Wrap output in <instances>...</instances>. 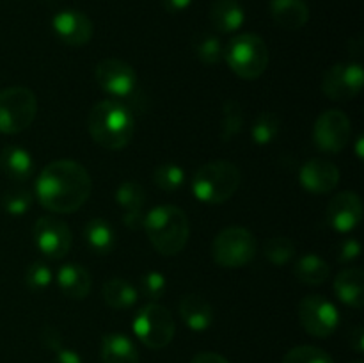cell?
Segmentation results:
<instances>
[{
    "mask_svg": "<svg viewBox=\"0 0 364 363\" xmlns=\"http://www.w3.org/2000/svg\"><path fill=\"white\" fill-rule=\"evenodd\" d=\"M92 180L87 169L75 160H55L45 166L36 182V194L46 210L73 214L89 199Z\"/></svg>",
    "mask_w": 364,
    "mask_h": 363,
    "instance_id": "cell-1",
    "label": "cell"
},
{
    "mask_svg": "<svg viewBox=\"0 0 364 363\" xmlns=\"http://www.w3.org/2000/svg\"><path fill=\"white\" fill-rule=\"evenodd\" d=\"M87 123L92 141L112 152L127 148L135 134L134 114L116 100L96 103L89 112Z\"/></svg>",
    "mask_w": 364,
    "mask_h": 363,
    "instance_id": "cell-2",
    "label": "cell"
},
{
    "mask_svg": "<svg viewBox=\"0 0 364 363\" xmlns=\"http://www.w3.org/2000/svg\"><path fill=\"white\" fill-rule=\"evenodd\" d=\"M146 235L153 248L164 256L183 251L191 235V226L183 210L176 205H159L144 216Z\"/></svg>",
    "mask_w": 364,
    "mask_h": 363,
    "instance_id": "cell-3",
    "label": "cell"
},
{
    "mask_svg": "<svg viewBox=\"0 0 364 363\" xmlns=\"http://www.w3.org/2000/svg\"><path fill=\"white\" fill-rule=\"evenodd\" d=\"M242 182L237 164L230 160H213L203 164L192 178V192L196 198L208 205H219L233 198Z\"/></svg>",
    "mask_w": 364,
    "mask_h": 363,
    "instance_id": "cell-4",
    "label": "cell"
},
{
    "mask_svg": "<svg viewBox=\"0 0 364 363\" xmlns=\"http://www.w3.org/2000/svg\"><path fill=\"white\" fill-rule=\"evenodd\" d=\"M224 60L237 77L255 80L269 66V46L258 34H238L224 46Z\"/></svg>",
    "mask_w": 364,
    "mask_h": 363,
    "instance_id": "cell-5",
    "label": "cell"
},
{
    "mask_svg": "<svg viewBox=\"0 0 364 363\" xmlns=\"http://www.w3.org/2000/svg\"><path fill=\"white\" fill-rule=\"evenodd\" d=\"M38 116V98L28 88L14 85L0 91V132L20 134Z\"/></svg>",
    "mask_w": 364,
    "mask_h": 363,
    "instance_id": "cell-6",
    "label": "cell"
},
{
    "mask_svg": "<svg viewBox=\"0 0 364 363\" xmlns=\"http://www.w3.org/2000/svg\"><path fill=\"white\" fill-rule=\"evenodd\" d=\"M256 238L247 228L230 226L217 233L212 242V256L217 265L226 269H238L256 256Z\"/></svg>",
    "mask_w": 364,
    "mask_h": 363,
    "instance_id": "cell-7",
    "label": "cell"
},
{
    "mask_svg": "<svg viewBox=\"0 0 364 363\" xmlns=\"http://www.w3.org/2000/svg\"><path fill=\"white\" fill-rule=\"evenodd\" d=\"M176 324L166 306L159 302H149L142 306L134 319V333L146 347L159 349L167 347L173 342Z\"/></svg>",
    "mask_w": 364,
    "mask_h": 363,
    "instance_id": "cell-8",
    "label": "cell"
},
{
    "mask_svg": "<svg viewBox=\"0 0 364 363\" xmlns=\"http://www.w3.org/2000/svg\"><path fill=\"white\" fill-rule=\"evenodd\" d=\"M299 320L306 333L327 338L340 326V312L329 299L318 294L306 295L299 305Z\"/></svg>",
    "mask_w": 364,
    "mask_h": 363,
    "instance_id": "cell-9",
    "label": "cell"
},
{
    "mask_svg": "<svg viewBox=\"0 0 364 363\" xmlns=\"http://www.w3.org/2000/svg\"><path fill=\"white\" fill-rule=\"evenodd\" d=\"M352 135L350 120L343 110L329 109L320 114L313 127V141L322 152L336 155L348 144Z\"/></svg>",
    "mask_w": 364,
    "mask_h": 363,
    "instance_id": "cell-10",
    "label": "cell"
},
{
    "mask_svg": "<svg viewBox=\"0 0 364 363\" xmlns=\"http://www.w3.org/2000/svg\"><path fill=\"white\" fill-rule=\"evenodd\" d=\"M364 85L363 66L359 63H340L323 73L322 91L327 98L348 102L361 93Z\"/></svg>",
    "mask_w": 364,
    "mask_h": 363,
    "instance_id": "cell-11",
    "label": "cell"
},
{
    "mask_svg": "<svg viewBox=\"0 0 364 363\" xmlns=\"http://www.w3.org/2000/svg\"><path fill=\"white\" fill-rule=\"evenodd\" d=\"M34 242L39 251L52 260H60L70 253L73 235L70 226L55 217H39L34 224Z\"/></svg>",
    "mask_w": 364,
    "mask_h": 363,
    "instance_id": "cell-12",
    "label": "cell"
},
{
    "mask_svg": "<svg viewBox=\"0 0 364 363\" xmlns=\"http://www.w3.org/2000/svg\"><path fill=\"white\" fill-rule=\"evenodd\" d=\"M95 78L100 88L114 98H130L137 89V73L121 59H105L98 63Z\"/></svg>",
    "mask_w": 364,
    "mask_h": 363,
    "instance_id": "cell-13",
    "label": "cell"
},
{
    "mask_svg": "<svg viewBox=\"0 0 364 363\" xmlns=\"http://www.w3.org/2000/svg\"><path fill=\"white\" fill-rule=\"evenodd\" d=\"M327 224L334 231L348 233L355 230L363 219V201L358 192L345 191L334 196L327 205Z\"/></svg>",
    "mask_w": 364,
    "mask_h": 363,
    "instance_id": "cell-14",
    "label": "cell"
},
{
    "mask_svg": "<svg viewBox=\"0 0 364 363\" xmlns=\"http://www.w3.org/2000/svg\"><path fill=\"white\" fill-rule=\"evenodd\" d=\"M52 28L57 38L68 46L87 45L95 32L91 18L77 9H64L57 13L52 20Z\"/></svg>",
    "mask_w": 364,
    "mask_h": 363,
    "instance_id": "cell-15",
    "label": "cell"
},
{
    "mask_svg": "<svg viewBox=\"0 0 364 363\" xmlns=\"http://www.w3.org/2000/svg\"><path fill=\"white\" fill-rule=\"evenodd\" d=\"M299 180L311 194H329L340 184V169L326 159H311L302 166Z\"/></svg>",
    "mask_w": 364,
    "mask_h": 363,
    "instance_id": "cell-16",
    "label": "cell"
},
{
    "mask_svg": "<svg viewBox=\"0 0 364 363\" xmlns=\"http://www.w3.org/2000/svg\"><path fill=\"white\" fill-rule=\"evenodd\" d=\"M116 201L121 209H124L123 223L130 230H139L144 226V209L146 192L144 187L137 182H123L116 191Z\"/></svg>",
    "mask_w": 364,
    "mask_h": 363,
    "instance_id": "cell-17",
    "label": "cell"
},
{
    "mask_svg": "<svg viewBox=\"0 0 364 363\" xmlns=\"http://www.w3.org/2000/svg\"><path fill=\"white\" fill-rule=\"evenodd\" d=\"M208 18L212 27L220 34L238 31L245 21V11L238 0H213Z\"/></svg>",
    "mask_w": 364,
    "mask_h": 363,
    "instance_id": "cell-18",
    "label": "cell"
},
{
    "mask_svg": "<svg viewBox=\"0 0 364 363\" xmlns=\"http://www.w3.org/2000/svg\"><path fill=\"white\" fill-rule=\"evenodd\" d=\"M270 16L284 31H299L309 20V7L304 0H270Z\"/></svg>",
    "mask_w": 364,
    "mask_h": 363,
    "instance_id": "cell-19",
    "label": "cell"
},
{
    "mask_svg": "<svg viewBox=\"0 0 364 363\" xmlns=\"http://www.w3.org/2000/svg\"><path fill=\"white\" fill-rule=\"evenodd\" d=\"M57 285L66 298L80 301L91 292V274L84 265L66 263L57 273Z\"/></svg>",
    "mask_w": 364,
    "mask_h": 363,
    "instance_id": "cell-20",
    "label": "cell"
},
{
    "mask_svg": "<svg viewBox=\"0 0 364 363\" xmlns=\"http://www.w3.org/2000/svg\"><path fill=\"white\" fill-rule=\"evenodd\" d=\"M338 299L352 308H363L364 305V273L359 267H348L336 276L333 285Z\"/></svg>",
    "mask_w": 364,
    "mask_h": 363,
    "instance_id": "cell-21",
    "label": "cell"
},
{
    "mask_svg": "<svg viewBox=\"0 0 364 363\" xmlns=\"http://www.w3.org/2000/svg\"><path fill=\"white\" fill-rule=\"evenodd\" d=\"M180 317L192 331H206L213 322L212 305L198 294H187L180 301Z\"/></svg>",
    "mask_w": 364,
    "mask_h": 363,
    "instance_id": "cell-22",
    "label": "cell"
},
{
    "mask_svg": "<svg viewBox=\"0 0 364 363\" xmlns=\"http://www.w3.org/2000/svg\"><path fill=\"white\" fill-rule=\"evenodd\" d=\"M0 169L14 182H25L34 173V160L21 146H6L0 153Z\"/></svg>",
    "mask_w": 364,
    "mask_h": 363,
    "instance_id": "cell-23",
    "label": "cell"
},
{
    "mask_svg": "<svg viewBox=\"0 0 364 363\" xmlns=\"http://www.w3.org/2000/svg\"><path fill=\"white\" fill-rule=\"evenodd\" d=\"M103 363H139L134 342L121 333H109L102 340Z\"/></svg>",
    "mask_w": 364,
    "mask_h": 363,
    "instance_id": "cell-24",
    "label": "cell"
},
{
    "mask_svg": "<svg viewBox=\"0 0 364 363\" xmlns=\"http://www.w3.org/2000/svg\"><path fill=\"white\" fill-rule=\"evenodd\" d=\"M103 301L112 310H128L137 302L139 290L123 278H112L102 288Z\"/></svg>",
    "mask_w": 364,
    "mask_h": 363,
    "instance_id": "cell-25",
    "label": "cell"
},
{
    "mask_svg": "<svg viewBox=\"0 0 364 363\" xmlns=\"http://www.w3.org/2000/svg\"><path fill=\"white\" fill-rule=\"evenodd\" d=\"M84 238L89 249L96 255H109L116 244L114 228L110 226V223H107L105 219H100V217L87 221L84 228Z\"/></svg>",
    "mask_w": 364,
    "mask_h": 363,
    "instance_id": "cell-26",
    "label": "cell"
},
{
    "mask_svg": "<svg viewBox=\"0 0 364 363\" xmlns=\"http://www.w3.org/2000/svg\"><path fill=\"white\" fill-rule=\"evenodd\" d=\"M294 276L304 285H322L329 280L331 267L326 260L311 253L297 260L294 265Z\"/></svg>",
    "mask_w": 364,
    "mask_h": 363,
    "instance_id": "cell-27",
    "label": "cell"
},
{
    "mask_svg": "<svg viewBox=\"0 0 364 363\" xmlns=\"http://www.w3.org/2000/svg\"><path fill=\"white\" fill-rule=\"evenodd\" d=\"M192 48H194L196 57L203 64L215 66L220 60H224V45L215 34L210 32H199L192 38Z\"/></svg>",
    "mask_w": 364,
    "mask_h": 363,
    "instance_id": "cell-28",
    "label": "cell"
},
{
    "mask_svg": "<svg viewBox=\"0 0 364 363\" xmlns=\"http://www.w3.org/2000/svg\"><path fill=\"white\" fill-rule=\"evenodd\" d=\"M281 134V117L272 110H263L255 120L251 127L252 141L259 146H267L277 139Z\"/></svg>",
    "mask_w": 364,
    "mask_h": 363,
    "instance_id": "cell-29",
    "label": "cell"
},
{
    "mask_svg": "<svg viewBox=\"0 0 364 363\" xmlns=\"http://www.w3.org/2000/svg\"><path fill=\"white\" fill-rule=\"evenodd\" d=\"M244 127V107L238 100H228L223 105V116H220V139L224 142L231 141L238 135Z\"/></svg>",
    "mask_w": 364,
    "mask_h": 363,
    "instance_id": "cell-30",
    "label": "cell"
},
{
    "mask_svg": "<svg viewBox=\"0 0 364 363\" xmlns=\"http://www.w3.org/2000/svg\"><path fill=\"white\" fill-rule=\"evenodd\" d=\"M267 260L274 265H284L295 256V244L288 237H270L263 248Z\"/></svg>",
    "mask_w": 364,
    "mask_h": 363,
    "instance_id": "cell-31",
    "label": "cell"
},
{
    "mask_svg": "<svg viewBox=\"0 0 364 363\" xmlns=\"http://www.w3.org/2000/svg\"><path fill=\"white\" fill-rule=\"evenodd\" d=\"M153 182L162 191H176L183 185L185 173L176 164H160L153 169Z\"/></svg>",
    "mask_w": 364,
    "mask_h": 363,
    "instance_id": "cell-32",
    "label": "cell"
},
{
    "mask_svg": "<svg viewBox=\"0 0 364 363\" xmlns=\"http://www.w3.org/2000/svg\"><path fill=\"white\" fill-rule=\"evenodd\" d=\"M283 363H334V359L315 345H299L284 354Z\"/></svg>",
    "mask_w": 364,
    "mask_h": 363,
    "instance_id": "cell-33",
    "label": "cell"
},
{
    "mask_svg": "<svg viewBox=\"0 0 364 363\" xmlns=\"http://www.w3.org/2000/svg\"><path fill=\"white\" fill-rule=\"evenodd\" d=\"M32 206V194L27 189H16L9 191L2 196V209L9 216H23L31 210Z\"/></svg>",
    "mask_w": 364,
    "mask_h": 363,
    "instance_id": "cell-34",
    "label": "cell"
},
{
    "mask_svg": "<svg viewBox=\"0 0 364 363\" xmlns=\"http://www.w3.org/2000/svg\"><path fill=\"white\" fill-rule=\"evenodd\" d=\"M52 270L45 262H32L25 270V285L31 290H45L52 283Z\"/></svg>",
    "mask_w": 364,
    "mask_h": 363,
    "instance_id": "cell-35",
    "label": "cell"
},
{
    "mask_svg": "<svg viewBox=\"0 0 364 363\" xmlns=\"http://www.w3.org/2000/svg\"><path fill=\"white\" fill-rule=\"evenodd\" d=\"M167 280L162 273H156V270H149L144 276L141 278V294L146 295L148 299H160L166 292Z\"/></svg>",
    "mask_w": 364,
    "mask_h": 363,
    "instance_id": "cell-36",
    "label": "cell"
},
{
    "mask_svg": "<svg viewBox=\"0 0 364 363\" xmlns=\"http://www.w3.org/2000/svg\"><path fill=\"white\" fill-rule=\"evenodd\" d=\"M359 255H361V244H359V241H355V238H347V241L341 242L340 248H338V258L343 263L352 262V260L358 258Z\"/></svg>",
    "mask_w": 364,
    "mask_h": 363,
    "instance_id": "cell-37",
    "label": "cell"
},
{
    "mask_svg": "<svg viewBox=\"0 0 364 363\" xmlns=\"http://www.w3.org/2000/svg\"><path fill=\"white\" fill-rule=\"evenodd\" d=\"M52 363H84L80 356L77 354L71 349H57L55 358H53Z\"/></svg>",
    "mask_w": 364,
    "mask_h": 363,
    "instance_id": "cell-38",
    "label": "cell"
},
{
    "mask_svg": "<svg viewBox=\"0 0 364 363\" xmlns=\"http://www.w3.org/2000/svg\"><path fill=\"white\" fill-rule=\"evenodd\" d=\"M191 4L192 0H162L164 9L171 14H176V13H181V11L188 9Z\"/></svg>",
    "mask_w": 364,
    "mask_h": 363,
    "instance_id": "cell-39",
    "label": "cell"
},
{
    "mask_svg": "<svg viewBox=\"0 0 364 363\" xmlns=\"http://www.w3.org/2000/svg\"><path fill=\"white\" fill-rule=\"evenodd\" d=\"M191 363H230L224 356L217 354V352H199L192 358Z\"/></svg>",
    "mask_w": 364,
    "mask_h": 363,
    "instance_id": "cell-40",
    "label": "cell"
},
{
    "mask_svg": "<svg viewBox=\"0 0 364 363\" xmlns=\"http://www.w3.org/2000/svg\"><path fill=\"white\" fill-rule=\"evenodd\" d=\"M350 347L354 349L355 352L364 351V330L361 326L354 327V330L350 331Z\"/></svg>",
    "mask_w": 364,
    "mask_h": 363,
    "instance_id": "cell-41",
    "label": "cell"
},
{
    "mask_svg": "<svg viewBox=\"0 0 364 363\" xmlns=\"http://www.w3.org/2000/svg\"><path fill=\"white\" fill-rule=\"evenodd\" d=\"M355 153H358L359 159H363V135H359V139H358V149H355Z\"/></svg>",
    "mask_w": 364,
    "mask_h": 363,
    "instance_id": "cell-42",
    "label": "cell"
},
{
    "mask_svg": "<svg viewBox=\"0 0 364 363\" xmlns=\"http://www.w3.org/2000/svg\"><path fill=\"white\" fill-rule=\"evenodd\" d=\"M355 363H361V362H355Z\"/></svg>",
    "mask_w": 364,
    "mask_h": 363,
    "instance_id": "cell-43",
    "label": "cell"
}]
</instances>
